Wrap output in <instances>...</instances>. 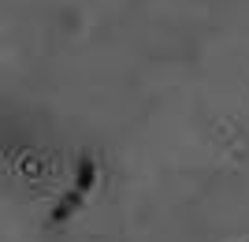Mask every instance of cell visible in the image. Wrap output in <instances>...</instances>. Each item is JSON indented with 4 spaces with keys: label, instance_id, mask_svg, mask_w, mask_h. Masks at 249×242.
I'll use <instances>...</instances> for the list:
<instances>
[{
    "label": "cell",
    "instance_id": "7a4b0ae2",
    "mask_svg": "<svg viewBox=\"0 0 249 242\" xmlns=\"http://www.w3.org/2000/svg\"><path fill=\"white\" fill-rule=\"evenodd\" d=\"M97 183V164L93 157H78V171H74V190H82V194H89Z\"/></svg>",
    "mask_w": 249,
    "mask_h": 242
},
{
    "label": "cell",
    "instance_id": "6da1fadb",
    "mask_svg": "<svg viewBox=\"0 0 249 242\" xmlns=\"http://www.w3.org/2000/svg\"><path fill=\"white\" fill-rule=\"evenodd\" d=\"M82 190H67L60 201H56V209H52V223H63V220H71L74 209H82Z\"/></svg>",
    "mask_w": 249,
    "mask_h": 242
}]
</instances>
